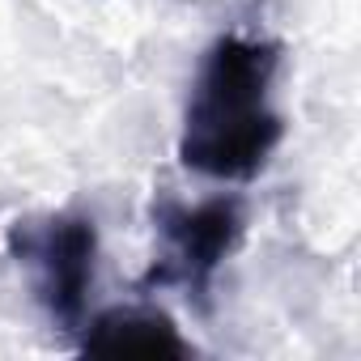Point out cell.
<instances>
[{
	"label": "cell",
	"instance_id": "cell-1",
	"mask_svg": "<svg viewBox=\"0 0 361 361\" xmlns=\"http://www.w3.org/2000/svg\"><path fill=\"white\" fill-rule=\"evenodd\" d=\"M281 47L259 35H221L204 51L178 128V161L217 183L255 178L276 145L285 119L272 102Z\"/></svg>",
	"mask_w": 361,
	"mask_h": 361
},
{
	"label": "cell",
	"instance_id": "cell-2",
	"mask_svg": "<svg viewBox=\"0 0 361 361\" xmlns=\"http://www.w3.org/2000/svg\"><path fill=\"white\" fill-rule=\"evenodd\" d=\"M9 247L30 276V293L51 327L81 331L90 319V293L98 272V226L81 213H56L43 221H18Z\"/></svg>",
	"mask_w": 361,
	"mask_h": 361
},
{
	"label": "cell",
	"instance_id": "cell-3",
	"mask_svg": "<svg viewBox=\"0 0 361 361\" xmlns=\"http://www.w3.org/2000/svg\"><path fill=\"white\" fill-rule=\"evenodd\" d=\"M157 234L166 238V281H183L188 293L204 306L221 264L243 243L247 217L234 196H209L200 204L161 200L153 209Z\"/></svg>",
	"mask_w": 361,
	"mask_h": 361
},
{
	"label": "cell",
	"instance_id": "cell-4",
	"mask_svg": "<svg viewBox=\"0 0 361 361\" xmlns=\"http://www.w3.org/2000/svg\"><path fill=\"white\" fill-rule=\"evenodd\" d=\"M81 353L161 361V357H192V344L183 340V331L170 323V314L145 310V306H128V310H106L98 319H85Z\"/></svg>",
	"mask_w": 361,
	"mask_h": 361
}]
</instances>
